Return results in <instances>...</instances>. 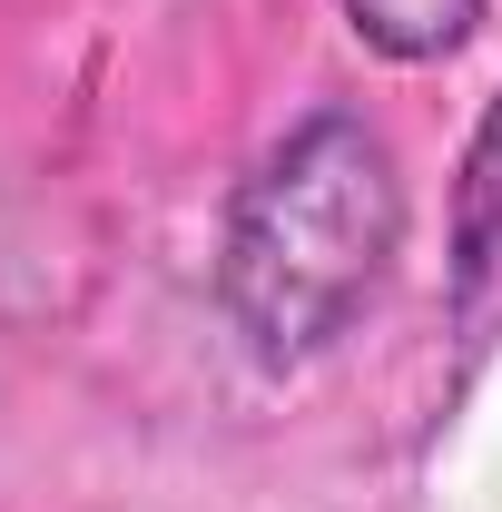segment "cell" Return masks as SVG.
Returning <instances> with one entry per match:
<instances>
[{"label":"cell","instance_id":"obj_2","mask_svg":"<svg viewBox=\"0 0 502 512\" xmlns=\"http://www.w3.org/2000/svg\"><path fill=\"white\" fill-rule=\"evenodd\" d=\"M453 325L473 345L502 335V89L463 148V178H453Z\"/></svg>","mask_w":502,"mask_h":512},{"label":"cell","instance_id":"obj_3","mask_svg":"<svg viewBox=\"0 0 502 512\" xmlns=\"http://www.w3.org/2000/svg\"><path fill=\"white\" fill-rule=\"evenodd\" d=\"M345 20H355V40L384 50V60H443V50H463L473 40V20H483V0H345Z\"/></svg>","mask_w":502,"mask_h":512},{"label":"cell","instance_id":"obj_1","mask_svg":"<svg viewBox=\"0 0 502 512\" xmlns=\"http://www.w3.org/2000/svg\"><path fill=\"white\" fill-rule=\"evenodd\" d=\"M394 256H404V168L384 128L355 109H315L227 197L217 306L247 335L256 365L286 375L375 306Z\"/></svg>","mask_w":502,"mask_h":512}]
</instances>
